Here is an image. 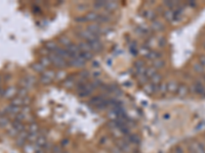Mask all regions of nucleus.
Listing matches in <instances>:
<instances>
[{
	"label": "nucleus",
	"mask_w": 205,
	"mask_h": 153,
	"mask_svg": "<svg viewBox=\"0 0 205 153\" xmlns=\"http://www.w3.org/2000/svg\"><path fill=\"white\" fill-rule=\"evenodd\" d=\"M143 15H144V18H146L147 20H150V21H155L157 20V14H156V12L154 11L153 9H146L144 12H143Z\"/></svg>",
	"instance_id": "nucleus-17"
},
{
	"label": "nucleus",
	"mask_w": 205,
	"mask_h": 153,
	"mask_svg": "<svg viewBox=\"0 0 205 153\" xmlns=\"http://www.w3.org/2000/svg\"><path fill=\"white\" fill-rule=\"evenodd\" d=\"M117 7L118 3L116 1H106V4H105V9L108 11H113V10L117 9Z\"/></svg>",
	"instance_id": "nucleus-23"
},
{
	"label": "nucleus",
	"mask_w": 205,
	"mask_h": 153,
	"mask_svg": "<svg viewBox=\"0 0 205 153\" xmlns=\"http://www.w3.org/2000/svg\"><path fill=\"white\" fill-rule=\"evenodd\" d=\"M158 93L160 94L161 96H164V95H166V94L168 93V91H167V84L165 82H161L160 84H159Z\"/></svg>",
	"instance_id": "nucleus-28"
},
{
	"label": "nucleus",
	"mask_w": 205,
	"mask_h": 153,
	"mask_svg": "<svg viewBox=\"0 0 205 153\" xmlns=\"http://www.w3.org/2000/svg\"><path fill=\"white\" fill-rule=\"evenodd\" d=\"M77 9L79 10V11H84V10L87 9V5L86 4H79L77 6Z\"/></svg>",
	"instance_id": "nucleus-46"
},
{
	"label": "nucleus",
	"mask_w": 205,
	"mask_h": 153,
	"mask_svg": "<svg viewBox=\"0 0 205 153\" xmlns=\"http://www.w3.org/2000/svg\"><path fill=\"white\" fill-rule=\"evenodd\" d=\"M33 69L35 72H41V74L45 72V68L42 65V64H40L39 62L33 64Z\"/></svg>",
	"instance_id": "nucleus-36"
},
{
	"label": "nucleus",
	"mask_w": 205,
	"mask_h": 153,
	"mask_svg": "<svg viewBox=\"0 0 205 153\" xmlns=\"http://www.w3.org/2000/svg\"><path fill=\"white\" fill-rule=\"evenodd\" d=\"M26 129H27V127L24 123L13 120L12 123V126L7 129V134H8V136H10V137H17L22 131L26 130Z\"/></svg>",
	"instance_id": "nucleus-1"
},
{
	"label": "nucleus",
	"mask_w": 205,
	"mask_h": 153,
	"mask_svg": "<svg viewBox=\"0 0 205 153\" xmlns=\"http://www.w3.org/2000/svg\"><path fill=\"white\" fill-rule=\"evenodd\" d=\"M105 100H106V99L102 97V95H98V96H94L93 98H91V100L89 101V103L91 104V105L98 107L99 105H101V104H102Z\"/></svg>",
	"instance_id": "nucleus-19"
},
{
	"label": "nucleus",
	"mask_w": 205,
	"mask_h": 153,
	"mask_svg": "<svg viewBox=\"0 0 205 153\" xmlns=\"http://www.w3.org/2000/svg\"><path fill=\"white\" fill-rule=\"evenodd\" d=\"M194 71L201 74V72H203L204 71V66H202L200 63H196L195 65H194Z\"/></svg>",
	"instance_id": "nucleus-43"
},
{
	"label": "nucleus",
	"mask_w": 205,
	"mask_h": 153,
	"mask_svg": "<svg viewBox=\"0 0 205 153\" xmlns=\"http://www.w3.org/2000/svg\"><path fill=\"white\" fill-rule=\"evenodd\" d=\"M189 93V89L188 87L185 84H179V87H177L176 90V94L179 97H185L187 96Z\"/></svg>",
	"instance_id": "nucleus-16"
},
{
	"label": "nucleus",
	"mask_w": 205,
	"mask_h": 153,
	"mask_svg": "<svg viewBox=\"0 0 205 153\" xmlns=\"http://www.w3.org/2000/svg\"><path fill=\"white\" fill-rule=\"evenodd\" d=\"M167 91L168 93H176L177 87H179V84H177L175 81H170V82H167Z\"/></svg>",
	"instance_id": "nucleus-21"
},
{
	"label": "nucleus",
	"mask_w": 205,
	"mask_h": 153,
	"mask_svg": "<svg viewBox=\"0 0 205 153\" xmlns=\"http://www.w3.org/2000/svg\"><path fill=\"white\" fill-rule=\"evenodd\" d=\"M204 46H205V45H204Z\"/></svg>",
	"instance_id": "nucleus-54"
},
{
	"label": "nucleus",
	"mask_w": 205,
	"mask_h": 153,
	"mask_svg": "<svg viewBox=\"0 0 205 153\" xmlns=\"http://www.w3.org/2000/svg\"><path fill=\"white\" fill-rule=\"evenodd\" d=\"M99 74H101V72H93L92 76H93V77H96V78H98V77L99 76Z\"/></svg>",
	"instance_id": "nucleus-50"
},
{
	"label": "nucleus",
	"mask_w": 205,
	"mask_h": 153,
	"mask_svg": "<svg viewBox=\"0 0 205 153\" xmlns=\"http://www.w3.org/2000/svg\"><path fill=\"white\" fill-rule=\"evenodd\" d=\"M80 80L81 81H86V80L89 78V72H88L87 71H83V72H80Z\"/></svg>",
	"instance_id": "nucleus-41"
},
{
	"label": "nucleus",
	"mask_w": 205,
	"mask_h": 153,
	"mask_svg": "<svg viewBox=\"0 0 205 153\" xmlns=\"http://www.w3.org/2000/svg\"><path fill=\"white\" fill-rule=\"evenodd\" d=\"M146 57H147L148 59L152 60V61L158 59V58H162V57H161L160 53H159L158 51H155V50H150V52L148 53V55L146 56Z\"/></svg>",
	"instance_id": "nucleus-22"
},
{
	"label": "nucleus",
	"mask_w": 205,
	"mask_h": 153,
	"mask_svg": "<svg viewBox=\"0 0 205 153\" xmlns=\"http://www.w3.org/2000/svg\"><path fill=\"white\" fill-rule=\"evenodd\" d=\"M91 84H92V86H93V87H94V88H96H96H99V86L102 85V81H99V80H94V81H92V82H91Z\"/></svg>",
	"instance_id": "nucleus-45"
},
{
	"label": "nucleus",
	"mask_w": 205,
	"mask_h": 153,
	"mask_svg": "<svg viewBox=\"0 0 205 153\" xmlns=\"http://www.w3.org/2000/svg\"><path fill=\"white\" fill-rule=\"evenodd\" d=\"M45 48H46L48 51L53 52V51H55L56 48H58V45H56L55 42H47L46 44H45Z\"/></svg>",
	"instance_id": "nucleus-35"
},
{
	"label": "nucleus",
	"mask_w": 205,
	"mask_h": 153,
	"mask_svg": "<svg viewBox=\"0 0 205 153\" xmlns=\"http://www.w3.org/2000/svg\"><path fill=\"white\" fill-rule=\"evenodd\" d=\"M3 95H4V89L0 88V97H3Z\"/></svg>",
	"instance_id": "nucleus-51"
},
{
	"label": "nucleus",
	"mask_w": 205,
	"mask_h": 153,
	"mask_svg": "<svg viewBox=\"0 0 205 153\" xmlns=\"http://www.w3.org/2000/svg\"><path fill=\"white\" fill-rule=\"evenodd\" d=\"M199 63H200L202 66H205V56L204 55H202L199 57Z\"/></svg>",
	"instance_id": "nucleus-47"
},
{
	"label": "nucleus",
	"mask_w": 205,
	"mask_h": 153,
	"mask_svg": "<svg viewBox=\"0 0 205 153\" xmlns=\"http://www.w3.org/2000/svg\"><path fill=\"white\" fill-rule=\"evenodd\" d=\"M193 151L195 153H205V149L202 144L198 143V142H195V143L193 144Z\"/></svg>",
	"instance_id": "nucleus-30"
},
{
	"label": "nucleus",
	"mask_w": 205,
	"mask_h": 153,
	"mask_svg": "<svg viewBox=\"0 0 205 153\" xmlns=\"http://www.w3.org/2000/svg\"><path fill=\"white\" fill-rule=\"evenodd\" d=\"M80 56H81L85 61L90 60L91 58L93 57V53L92 52H83V51H81V52H80Z\"/></svg>",
	"instance_id": "nucleus-34"
},
{
	"label": "nucleus",
	"mask_w": 205,
	"mask_h": 153,
	"mask_svg": "<svg viewBox=\"0 0 205 153\" xmlns=\"http://www.w3.org/2000/svg\"><path fill=\"white\" fill-rule=\"evenodd\" d=\"M49 58H50L51 64H53V65L58 69H65L69 65L68 60L64 59V58H62V57H60V56L53 54V53H50Z\"/></svg>",
	"instance_id": "nucleus-3"
},
{
	"label": "nucleus",
	"mask_w": 205,
	"mask_h": 153,
	"mask_svg": "<svg viewBox=\"0 0 205 153\" xmlns=\"http://www.w3.org/2000/svg\"><path fill=\"white\" fill-rule=\"evenodd\" d=\"M105 4H106V1H96L93 3V7H96V8H105Z\"/></svg>",
	"instance_id": "nucleus-42"
},
{
	"label": "nucleus",
	"mask_w": 205,
	"mask_h": 153,
	"mask_svg": "<svg viewBox=\"0 0 205 153\" xmlns=\"http://www.w3.org/2000/svg\"><path fill=\"white\" fill-rule=\"evenodd\" d=\"M65 76V72H59L58 74L55 75V78H58V79H61V78H63Z\"/></svg>",
	"instance_id": "nucleus-48"
},
{
	"label": "nucleus",
	"mask_w": 205,
	"mask_h": 153,
	"mask_svg": "<svg viewBox=\"0 0 205 153\" xmlns=\"http://www.w3.org/2000/svg\"><path fill=\"white\" fill-rule=\"evenodd\" d=\"M60 42H61V44H63L64 46H66V47H68L69 45L71 44V40H70L68 37H66V36L61 37V38H60Z\"/></svg>",
	"instance_id": "nucleus-38"
},
{
	"label": "nucleus",
	"mask_w": 205,
	"mask_h": 153,
	"mask_svg": "<svg viewBox=\"0 0 205 153\" xmlns=\"http://www.w3.org/2000/svg\"><path fill=\"white\" fill-rule=\"evenodd\" d=\"M87 43L89 44V46H90L91 51H92V52H101V51L102 50V42H101V40H99V38L90 40V41H88Z\"/></svg>",
	"instance_id": "nucleus-9"
},
{
	"label": "nucleus",
	"mask_w": 205,
	"mask_h": 153,
	"mask_svg": "<svg viewBox=\"0 0 205 153\" xmlns=\"http://www.w3.org/2000/svg\"><path fill=\"white\" fill-rule=\"evenodd\" d=\"M110 20H111V17L109 14H106V13H101L99 14L98 18H96V24H102V23H108Z\"/></svg>",
	"instance_id": "nucleus-24"
},
{
	"label": "nucleus",
	"mask_w": 205,
	"mask_h": 153,
	"mask_svg": "<svg viewBox=\"0 0 205 153\" xmlns=\"http://www.w3.org/2000/svg\"><path fill=\"white\" fill-rule=\"evenodd\" d=\"M35 85H36V79H35V77L31 76V75H27V76H25L21 80L22 88H25L27 90L33 88Z\"/></svg>",
	"instance_id": "nucleus-4"
},
{
	"label": "nucleus",
	"mask_w": 205,
	"mask_h": 153,
	"mask_svg": "<svg viewBox=\"0 0 205 153\" xmlns=\"http://www.w3.org/2000/svg\"><path fill=\"white\" fill-rule=\"evenodd\" d=\"M39 63L42 64V65L44 66L45 69H46L47 66H49L50 64H51V61H50L49 56H42V57L40 58V60H39Z\"/></svg>",
	"instance_id": "nucleus-32"
},
{
	"label": "nucleus",
	"mask_w": 205,
	"mask_h": 153,
	"mask_svg": "<svg viewBox=\"0 0 205 153\" xmlns=\"http://www.w3.org/2000/svg\"><path fill=\"white\" fill-rule=\"evenodd\" d=\"M158 43V46H160V47H163V46H165L166 45V40H165V38L164 37H160V38L158 39V41H157Z\"/></svg>",
	"instance_id": "nucleus-44"
},
{
	"label": "nucleus",
	"mask_w": 205,
	"mask_h": 153,
	"mask_svg": "<svg viewBox=\"0 0 205 153\" xmlns=\"http://www.w3.org/2000/svg\"><path fill=\"white\" fill-rule=\"evenodd\" d=\"M63 85H64V87H66V88H72L73 86L75 85V81L73 78H69L68 80H66V81L63 83Z\"/></svg>",
	"instance_id": "nucleus-37"
},
{
	"label": "nucleus",
	"mask_w": 205,
	"mask_h": 153,
	"mask_svg": "<svg viewBox=\"0 0 205 153\" xmlns=\"http://www.w3.org/2000/svg\"><path fill=\"white\" fill-rule=\"evenodd\" d=\"M134 69H136V76L139 78L145 75L146 72V64L144 60H136L134 63Z\"/></svg>",
	"instance_id": "nucleus-8"
},
{
	"label": "nucleus",
	"mask_w": 205,
	"mask_h": 153,
	"mask_svg": "<svg viewBox=\"0 0 205 153\" xmlns=\"http://www.w3.org/2000/svg\"><path fill=\"white\" fill-rule=\"evenodd\" d=\"M17 92H18L17 88H15V86H10V87L6 88V89L4 90L3 97L6 98V99H10V100H12V98H15V96H17Z\"/></svg>",
	"instance_id": "nucleus-11"
},
{
	"label": "nucleus",
	"mask_w": 205,
	"mask_h": 153,
	"mask_svg": "<svg viewBox=\"0 0 205 153\" xmlns=\"http://www.w3.org/2000/svg\"><path fill=\"white\" fill-rule=\"evenodd\" d=\"M163 13V18H165L166 21H172L174 20V13H173V10H170V9H165L164 11L162 12Z\"/></svg>",
	"instance_id": "nucleus-26"
},
{
	"label": "nucleus",
	"mask_w": 205,
	"mask_h": 153,
	"mask_svg": "<svg viewBox=\"0 0 205 153\" xmlns=\"http://www.w3.org/2000/svg\"><path fill=\"white\" fill-rule=\"evenodd\" d=\"M151 29L155 32H162L164 29H165V27H164V24L161 21L155 20L152 21V24H151Z\"/></svg>",
	"instance_id": "nucleus-13"
},
{
	"label": "nucleus",
	"mask_w": 205,
	"mask_h": 153,
	"mask_svg": "<svg viewBox=\"0 0 205 153\" xmlns=\"http://www.w3.org/2000/svg\"><path fill=\"white\" fill-rule=\"evenodd\" d=\"M164 5L167 7V9H172V8H174L175 6H177V3L176 2H174V1H165L164 2Z\"/></svg>",
	"instance_id": "nucleus-40"
},
{
	"label": "nucleus",
	"mask_w": 205,
	"mask_h": 153,
	"mask_svg": "<svg viewBox=\"0 0 205 153\" xmlns=\"http://www.w3.org/2000/svg\"><path fill=\"white\" fill-rule=\"evenodd\" d=\"M193 89H194V92L195 93L205 96V88L203 87V85L201 84V82L197 81L193 86Z\"/></svg>",
	"instance_id": "nucleus-18"
},
{
	"label": "nucleus",
	"mask_w": 205,
	"mask_h": 153,
	"mask_svg": "<svg viewBox=\"0 0 205 153\" xmlns=\"http://www.w3.org/2000/svg\"><path fill=\"white\" fill-rule=\"evenodd\" d=\"M40 147L37 146L35 143H30V142H27V143L23 146V151L24 153H35L37 151V149H39Z\"/></svg>",
	"instance_id": "nucleus-12"
},
{
	"label": "nucleus",
	"mask_w": 205,
	"mask_h": 153,
	"mask_svg": "<svg viewBox=\"0 0 205 153\" xmlns=\"http://www.w3.org/2000/svg\"><path fill=\"white\" fill-rule=\"evenodd\" d=\"M28 135H29V132L27 129L24 131H22V132L15 137V144H17L18 147H22V148H23L24 145L28 142Z\"/></svg>",
	"instance_id": "nucleus-5"
},
{
	"label": "nucleus",
	"mask_w": 205,
	"mask_h": 153,
	"mask_svg": "<svg viewBox=\"0 0 205 153\" xmlns=\"http://www.w3.org/2000/svg\"><path fill=\"white\" fill-rule=\"evenodd\" d=\"M190 153H195V152H194V151H191Z\"/></svg>",
	"instance_id": "nucleus-52"
},
{
	"label": "nucleus",
	"mask_w": 205,
	"mask_h": 153,
	"mask_svg": "<svg viewBox=\"0 0 205 153\" xmlns=\"http://www.w3.org/2000/svg\"><path fill=\"white\" fill-rule=\"evenodd\" d=\"M10 126H12V120H10L7 115L0 113V127L8 129Z\"/></svg>",
	"instance_id": "nucleus-14"
},
{
	"label": "nucleus",
	"mask_w": 205,
	"mask_h": 153,
	"mask_svg": "<svg viewBox=\"0 0 205 153\" xmlns=\"http://www.w3.org/2000/svg\"><path fill=\"white\" fill-rule=\"evenodd\" d=\"M78 47H79L80 51H83V52H92V51H91V48L89 46V44H88L86 41L80 42L79 44H78Z\"/></svg>",
	"instance_id": "nucleus-27"
},
{
	"label": "nucleus",
	"mask_w": 205,
	"mask_h": 153,
	"mask_svg": "<svg viewBox=\"0 0 205 153\" xmlns=\"http://www.w3.org/2000/svg\"><path fill=\"white\" fill-rule=\"evenodd\" d=\"M67 51H68V53H69V56H70V58H72V57H76V56H78L80 54V49H79V47H78V45H76V44H73V43H71V44L69 45L68 47H67ZM69 58V59H70Z\"/></svg>",
	"instance_id": "nucleus-10"
},
{
	"label": "nucleus",
	"mask_w": 205,
	"mask_h": 153,
	"mask_svg": "<svg viewBox=\"0 0 205 153\" xmlns=\"http://www.w3.org/2000/svg\"><path fill=\"white\" fill-rule=\"evenodd\" d=\"M150 81H151V84H153V85H159L161 82H162V76H161L160 74H158V72H157V74L154 75V76L151 78Z\"/></svg>",
	"instance_id": "nucleus-29"
},
{
	"label": "nucleus",
	"mask_w": 205,
	"mask_h": 153,
	"mask_svg": "<svg viewBox=\"0 0 205 153\" xmlns=\"http://www.w3.org/2000/svg\"><path fill=\"white\" fill-rule=\"evenodd\" d=\"M17 96L18 97H21V98L28 97V90L25 89V88H20V89H18Z\"/></svg>",
	"instance_id": "nucleus-33"
},
{
	"label": "nucleus",
	"mask_w": 205,
	"mask_h": 153,
	"mask_svg": "<svg viewBox=\"0 0 205 153\" xmlns=\"http://www.w3.org/2000/svg\"><path fill=\"white\" fill-rule=\"evenodd\" d=\"M77 36L79 37V38L83 39L84 41L88 42L90 41V40H93V39H96V38H99V36H98V35H94L92 34L91 32L87 31V30H81L78 32Z\"/></svg>",
	"instance_id": "nucleus-6"
},
{
	"label": "nucleus",
	"mask_w": 205,
	"mask_h": 153,
	"mask_svg": "<svg viewBox=\"0 0 205 153\" xmlns=\"http://www.w3.org/2000/svg\"><path fill=\"white\" fill-rule=\"evenodd\" d=\"M69 65L74 66V68H81L84 64L86 63V61L83 59V58L80 56V54L76 56V57H72L68 60Z\"/></svg>",
	"instance_id": "nucleus-7"
},
{
	"label": "nucleus",
	"mask_w": 205,
	"mask_h": 153,
	"mask_svg": "<svg viewBox=\"0 0 205 153\" xmlns=\"http://www.w3.org/2000/svg\"><path fill=\"white\" fill-rule=\"evenodd\" d=\"M156 74H157V69H154L153 66H150V68H147V69H146L145 75H146V77H147L149 80L154 76V75H156Z\"/></svg>",
	"instance_id": "nucleus-31"
},
{
	"label": "nucleus",
	"mask_w": 205,
	"mask_h": 153,
	"mask_svg": "<svg viewBox=\"0 0 205 153\" xmlns=\"http://www.w3.org/2000/svg\"><path fill=\"white\" fill-rule=\"evenodd\" d=\"M0 81H1V77H0Z\"/></svg>",
	"instance_id": "nucleus-53"
},
{
	"label": "nucleus",
	"mask_w": 205,
	"mask_h": 153,
	"mask_svg": "<svg viewBox=\"0 0 205 153\" xmlns=\"http://www.w3.org/2000/svg\"><path fill=\"white\" fill-rule=\"evenodd\" d=\"M99 17V13H96V11H89L83 17L84 21H96V18Z\"/></svg>",
	"instance_id": "nucleus-20"
},
{
	"label": "nucleus",
	"mask_w": 205,
	"mask_h": 153,
	"mask_svg": "<svg viewBox=\"0 0 205 153\" xmlns=\"http://www.w3.org/2000/svg\"><path fill=\"white\" fill-rule=\"evenodd\" d=\"M87 31L91 32L92 34L94 35H98V36H99V33H102V27L99 26V24H91V25H89L87 27V29H86Z\"/></svg>",
	"instance_id": "nucleus-15"
},
{
	"label": "nucleus",
	"mask_w": 205,
	"mask_h": 153,
	"mask_svg": "<svg viewBox=\"0 0 205 153\" xmlns=\"http://www.w3.org/2000/svg\"><path fill=\"white\" fill-rule=\"evenodd\" d=\"M55 75L56 74L55 71H52V69H47V71H45L44 72H42V74L40 75L39 82L43 85L50 84V83L53 81V79L55 78Z\"/></svg>",
	"instance_id": "nucleus-2"
},
{
	"label": "nucleus",
	"mask_w": 205,
	"mask_h": 153,
	"mask_svg": "<svg viewBox=\"0 0 205 153\" xmlns=\"http://www.w3.org/2000/svg\"><path fill=\"white\" fill-rule=\"evenodd\" d=\"M152 63H153V68L156 69H162L165 66V60H164L163 58H158V59L152 61Z\"/></svg>",
	"instance_id": "nucleus-25"
},
{
	"label": "nucleus",
	"mask_w": 205,
	"mask_h": 153,
	"mask_svg": "<svg viewBox=\"0 0 205 153\" xmlns=\"http://www.w3.org/2000/svg\"><path fill=\"white\" fill-rule=\"evenodd\" d=\"M35 153H45V151H44V149H43V148H39V149H37V151Z\"/></svg>",
	"instance_id": "nucleus-49"
},
{
	"label": "nucleus",
	"mask_w": 205,
	"mask_h": 153,
	"mask_svg": "<svg viewBox=\"0 0 205 153\" xmlns=\"http://www.w3.org/2000/svg\"><path fill=\"white\" fill-rule=\"evenodd\" d=\"M137 81H139V83L141 85H144L145 86L146 84H148V82H149V79H148V78L146 77V75H143V76L137 78Z\"/></svg>",
	"instance_id": "nucleus-39"
}]
</instances>
